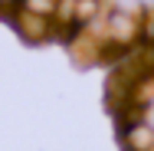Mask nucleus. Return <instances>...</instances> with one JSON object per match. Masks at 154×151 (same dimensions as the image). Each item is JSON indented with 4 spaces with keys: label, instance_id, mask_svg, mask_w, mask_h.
I'll return each mask as SVG.
<instances>
[{
    "label": "nucleus",
    "instance_id": "obj_1",
    "mask_svg": "<svg viewBox=\"0 0 154 151\" xmlns=\"http://www.w3.org/2000/svg\"><path fill=\"white\" fill-rule=\"evenodd\" d=\"M122 145H125V151H151L154 148V125L144 118V121H134V125L122 128Z\"/></svg>",
    "mask_w": 154,
    "mask_h": 151
},
{
    "label": "nucleus",
    "instance_id": "obj_2",
    "mask_svg": "<svg viewBox=\"0 0 154 151\" xmlns=\"http://www.w3.org/2000/svg\"><path fill=\"white\" fill-rule=\"evenodd\" d=\"M17 30L23 33L26 39H46V36L53 33V20H49V17H36V13L20 10V13H17Z\"/></svg>",
    "mask_w": 154,
    "mask_h": 151
},
{
    "label": "nucleus",
    "instance_id": "obj_3",
    "mask_svg": "<svg viewBox=\"0 0 154 151\" xmlns=\"http://www.w3.org/2000/svg\"><path fill=\"white\" fill-rule=\"evenodd\" d=\"M56 7H59V0H20V10H26V13H36V17H56Z\"/></svg>",
    "mask_w": 154,
    "mask_h": 151
},
{
    "label": "nucleus",
    "instance_id": "obj_4",
    "mask_svg": "<svg viewBox=\"0 0 154 151\" xmlns=\"http://www.w3.org/2000/svg\"><path fill=\"white\" fill-rule=\"evenodd\" d=\"M7 3H17V0H0V7H7Z\"/></svg>",
    "mask_w": 154,
    "mask_h": 151
}]
</instances>
